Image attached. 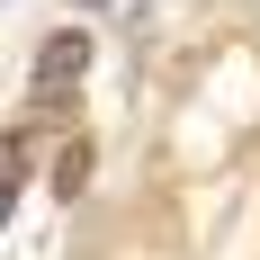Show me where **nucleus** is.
<instances>
[{"label":"nucleus","mask_w":260,"mask_h":260,"mask_svg":"<svg viewBox=\"0 0 260 260\" xmlns=\"http://www.w3.org/2000/svg\"><path fill=\"white\" fill-rule=\"evenodd\" d=\"M81 72H90V27H54L36 45V90L63 99V81H81Z\"/></svg>","instance_id":"f257e3e1"},{"label":"nucleus","mask_w":260,"mask_h":260,"mask_svg":"<svg viewBox=\"0 0 260 260\" xmlns=\"http://www.w3.org/2000/svg\"><path fill=\"white\" fill-rule=\"evenodd\" d=\"M18 180H27V153H18V144H0V215L18 207Z\"/></svg>","instance_id":"f03ea898"},{"label":"nucleus","mask_w":260,"mask_h":260,"mask_svg":"<svg viewBox=\"0 0 260 260\" xmlns=\"http://www.w3.org/2000/svg\"><path fill=\"white\" fill-rule=\"evenodd\" d=\"M81 180H90V144H72V153L54 161V188H63V198H81Z\"/></svg>","instance_id":"7ed1b4c3"},{"label":"nucleus","mask_w":260,"mask_h":260,"mask_svg":"<svg viewBox=\"0 0 260 260\" xmlns=\"http://www.w3.org/2000/svg\"><path fill=\"white\" fill-rule=\"evenodd\" d=\"M81 9H99V0H81Z\"/></svg>","instance_id":"20e7f679"}]
</instances>
